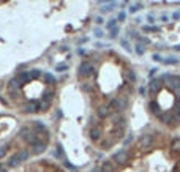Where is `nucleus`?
Masks as SVG:
<instances>
[{
  "mask_svg": "<svg viewBox=\"0 0 180 172\" xmlns=\"http://www.w3.org/2000/svg\"><path fill=\"white\" fill-rule=\"evenodd\" d=\"M127 106H128V101L123 96H117V98L111 100L109 104H108V107L111 109V112H122V111L127 109Z\"/></svg>",
  "mask_w": 180,
  "mask_h": 172,
  "instance_id": "f257e3e1",
  "label": "nucleus"
},
{
  "mask_svg": "<svg viewBox=\"0 0 180 172\" xmlns=\"http://www.w3.org/2000/svg\"><path fill=\"white\" fill-rule=\"evenodd\" d=\"M28 158V152L27 150H19L16 155H13L8 161V168H17L22 161H25Z\"/></svg>",
  "mask_w": 180,
  "mask_h": 172,
  "instance_id": "f03ea898",
  "label": "nucleus"
},
{
  "mask_svg": "<svg viewBox=\"0 0 180 172\" xmlns=\"http://www.w3.org/2000/svg\"><path fill=\"white\" fill-rule=\"evenodd\" d=\"M166 82H168V87L176 93L177 90L180 89V77L179 76H172V74H166L164 77H163Z\"/></svg>",
  "mask_w": 180,
  "mask_h": 172,
  "instance_id": "7ed1b4c3",
  "label": "nucleus"
},
{
  "mask_svg": "<svg viewBox=\"0 0 180 172\" xmlns=\"http://www.w3.org/2000/svg\"><path fill=\"white\" fill-rule=\"evenodd\" d=\"M79 74L84 76V77H90L92 74H95V68H93V65L89 63V62H82L81 66H79Z\"/></svg>",
  "mask_w": 180,
  "mask_h": 172,
  "instance_id": "20e7f679",
  "label": "nucleus"
},
{
  "mask_svg": "<svg viewBox=\"0 0 180 172\" xmlns=\"http://www.w3.org/2000/svg\"><path fill=\"white\" fill-rule=\"evenodd\" d=\"M21 137H22L25 142H28L30 145H33L35 142H38L36 134H35V133H32L28 128H22V130H21Z\"/></svg>",
  "mask_w": 180,
  "mask_h": 172,
  "instance_id": "39448f33",
  "label": "nucleus"
},
{
  "mask_svg": "<svg viewBox=\"0 0 180 172\" xmlns=\"http://www.w3.org/2000/svg\"><path fill=\"white\" fill-rule=\"evenodd\" d=\"M112 160H114L117 164H127L128 160H130V153H128L127 150H119L117 153H114Z\"/></svg>",
  "mask_w": 180,
  "mask_h": 172,
  "instance_id": "423d86ee",
  "label": "nucleus"
},
{
  "mask_svg": "<svg viewBox=\"0 0 180 172\" xmlns=\"http://www.w3.org/2000/svg\"><path fill=\"white\" fill-rule=\"evenodd\" d=\"M139 147L141 149H149L152 144H153V136L152 134H142L141 137H139Z\"/></svg>",
  "mask_w": 180,
  "mask_h": 172,
  "instance_id": "0eeeda50",
  "label": "nucleus"
},
{
  "mask_svg": "<svg viewBox=\"0 0 180 172\" xmlns=\"http://www.w3.org/2000/svg\"><path fill=\"white\" fill-rule=\"evenodd\" d=\"M112 123H114L115 128H120V130H125V126H127V120H125L119 112H115V114L112 115Z\"/></svg>",
  "mask_w": 180,
  "mask_h": 172,
  "instance_id": "6e6552de",
  "label": "nucleus"
},
{
  "mask_svg": "<svg viewBox=\"0 0 180 172\" xmlns=\"http://www.w3.org/2000/svg\"><path fill=\"white\" fill-rule=\"evenodd\" d=\"M21 85H22V82L19 81V77H13V79L9 81V84H8V87H9V92H11L13 95H17V92H19Z\"/></svg>",
  "mask_w": 180,
  "mask_h": 172,
  "instance_id": "1a4fd4ad",
  "label": "nucleus"
},
{
  "mask_svg": "<svg viewBox=\"0 0 180 172\" xmlns=\"http://www.w3.org/2000/svg\"><path fill=\"white\" fill-rule=\"evenodd\" d=\"M32 147H33V153H35V155H40V153H43V152L46 150V142H44V141H38V142H35Z\"/></svg>",
  "mask_w": 180,
  "mask_h": 172,
  "instance_id": "9d476101",
  "label": "nucleus"
},
{
  "mask_svg": "<svg viewBox=\"0 0 180 172\" xmlns=\"http://www.w3.org/2000/svg\"><path fill=\"white\" fill-rule=\"evenodd\" d=\"M96 114H98L100 119H106V117L111 115V109H109L108 106H100V107L96 109Z\"/></svg>",
  "mask_w": 180,
  "mask_h": 172,
  "instance_id": "9b49d317",
  "label": "nucleus"
},
{
  "mask_svg": "<svg viewBox=\"0 0 180 172\" xmlns=\"http://www.w3.org/2000/svg\"><path fill=\"white\" fill-rule=\"evenodd\" d=\"M24 111H25V112H28V114L36 112V111H38V103H36V101H28V103L25 104Z\"/></svg>",
  "mask_w": 180,
  "mask_h": 172,
  "instance_id": "f8f14e48",
  "label": "nucleus"
},
{
  "mask_svg": "<svg viewBox=\"0 0 180 172\" xmlns=\"http://www.w3.org/2000/svg\"><path fill=\"white\" fill-rule=\"evenodd\" d=\"M101 172H115V164L112 161H104L101 164Z\"/></svg>",
  "mask_w": 180,
  "mask_h": 172,
  "instance_id": "ddd939ff",
  "label": "nucleus"
},
{
  "mask_svg": "<svg viewBox=\"0 0 180 172\" xmlns=\"http://www.w3.org/2000/svg\"><path fill=\"white\" fill-rule=\"evenodd\" d=\"M149 107H150V111H152V114H155V115H161L163 112H161V109H160V104L157 103V101H150V104H149Z\"/></svg>",
  "mask_w": 180,
  "mask_h": 172,
  "instance_id": "4468645a",
  "label": "nucleus"
},
{
  "mask_svg": "<svg viewBox=\"0 0 180 172\" xmlns=\"http://www.w3.org/2000/svg\"><path fill=\"white\" fill-rule=\"evenodd\" d=\"M100 137H101V128L93 126V128L90 130V139H92V141H98Z\"/></svg>",
  "mask_w": 180,
  "mask_h": 172,
  "instance_id": "2eb2a0df",
  "label": "nucleus"
},
{
  "mask_svg": "<svg viewBox=\"0 0 180 172\" xmlns=\"http://www.w3.org/2000/svg\"><path fill=\"white\" fill-rule=\"evenodd\" d=\"M19 81L22 82V84H27V82H30L32 81V76H30V71H24V73H21L19 76Z\"/></svg>",
  "mask_w": 180,
  "mask_h": 172,
  "instance_id": "dca6fc26",
  "label": "nucleus"
},
{
  "mask_svg": "<svg viewBox=\"0 0 180 172\" xmlns=\"http://www.w3.org/2000/svg\"><path fill=\"white\" fill-rule=\"evenodd\" d=\"M158 119H160L161 123H171V122H172V115H171L169 112H163Z\"/></svg>",
  "mask_w": 180,
  "mask_h": 172,
  "instance_id": "f3484780",
  "label": "nucleus"
},
{
  "mask_svg": "<svg viewBox=\"0 0 180 172\" xmlns=\"http://www.w3.org/2000/svg\"><path fill=\"white\" fill-rule=\"evenodd\" d=\"M160 85H161V79H153L152 82H150V92H157L158 89H160Z\"/></svg>",
  "mask_w": 180,
  "mask_h": 172,
  "instance_id": "a211bd4d",
  "label": "nucleus"
},
{
  "mask_svg": "<svg viewBox=\"0 0 180 172\" xmlns=\"http://www.w3.org/2000/svg\"><path fill=\"white\" fill-rule=\"evenodd\" d=\"M127 79H128V82L134 84V82H136V79H138V77H136V73H134L133 70H128V71H127Z\"/></svg>",
  "mask_w": 180,
  "mask_h": 172,
  "instance_id": "6ab92c4d",
  "label": "nucleus"
},
{
  "mask_svg": "<svg viewBox=\"0 0 180 172\" xmlns=\"http://www.w3.org/2000/svg\"><path fill=\"white\" fill-rule=\"evenodd\" d=\"M49 104H51V103H47V101H44V100H41V101L38 103V111H41V112H44V111H47V109H49Z\"/></svg>",
  "mask_w": 180,
  "mask_h": 172,
  "instance_id": "aec40b11",
  "label": "nucleus"
},
{
  "mask_svg": "<svg viewBox=\"0 0 180 172\" xmlns=\"http://www.w3.org/2000/svg\"><path fill=\"white\" fill-rule=\"evenodd\" d=\"M171 150L172 152H180V139H174L172 141V144H171Z\"/></svg>",
  "mask_w": 180,
  "mask_h": 172,
  "instance_id": "412c9836",
  "label": "nucleus"
},
{
  "mask_svg": "<svg viewBox=\"0 0 180 172\" xmlns=\"http://www.w3.org/2000/svg\"><path fill=\"white\" fill-rule=\"evenodd\" d=\"M142 8V3H133L131 6H130V13H136V11H139Z\"/></svg>",
  "mask_w": 180,
  "mask_h": 172,
  "instance_id": "4be33fe9",
  "label": "nucleus"
},
{
  "mask_svg": "<svg viewBox=\"0 0 180 172\" xmlns=\"http://www.w3.org/2000/svg\"><path fill=\"white\" fill-rule=\"evenodd\" d=\"M166 65H177L179 63V60L177 58H174V57H169V58H166V60H163Z\"/></svg>",
  "mask_w": 180,
  "mask_h": 172,
  "instance_id": "5701e85b",
  "label": "nucleus"
},
{
  "mask_svg": "<svg viewBox=\"0 0 180 172\" xmlns=\"http://www.w3.org/2000/svg\"><path fill=\"white\" fill-rule=\"evenodd\" d=\"M30 76H32V79H36L41 76V71L40 70H30Z\"/></svg>",
  "mask_w": 180,
  "mask_h": 172,
  "instance_id": "b1692460",
  "label": "nucleus"
},
{
  "mask_svg": "<svg viewBox=\"0 0 180 172\" xmlns=\"http://www.w3.org/2000/svg\"><path fill=\"white\" fill-rule=\"evenodd\" d=\"M138 41H139V44H150V40L145 36H138Z\"/></svg>",
  "mask_w": 180,
  "mask_h": 172,
  "instance_id": "393cba45",
  "label": "nucleus"
},
{
  "mask_svg": "<svg viewBox=\"0 0 180 172\" xmlns=\"http://www.w3.org/2000/svg\"><path fill=\"white\" fill-rule=\"evenodd\" d=\"M123 131H125V130H120V128H115V130H114V134H115V137H119V139H122V137H123Z\"/></svg>",
  "mask_w": 180,
  "mask_h": 172,
  "instance_id": "a878e982",
  "label": "nucleus"
},
{
  "mask_svg": "<svg viewBox=\"0 0 180 172\" xmlns=\"http://www.w3.org/2000/svg\"><path fill=\"white\" fill-rule=\"evenodd\" d=\"M115 24H117V19H111V21H109V22H108V24H106V27H108V28H111V30H112V28H114V27H117V25H115Z\"/></svg>",
  "mask_w": 180,
  "mask_h": 172,
  "instance_id": "bb28decb",
  "label": "nucleus"
},
{
  "mask_svg": "<svg viewBox=\"0 0 180 172\" xmlns=\"http://www.w3.org/2000/svg\"><path fill=\"white\" fill-rule=\"evenodd\" d=\"M136 52H138L139 55H144V52H145L144 46H142V44H136Z\"/></svg>",
  "mask_w": 180,
  "mask_h": 172,
  "instance_id": "cd10ccee",
  "label": "nucleus"
},
{
  "mask_svg": "<svg viewBox=\"0 0 180 172\" xmlns=\"http://www.w3.org/2000/svg\"><path fill=\"white\" fill-rule=\"evenodd\" d=\"M43 100H44V101H47V103H51V101H52V92H46Z\"/></svg>",
  "mask_w": 180,
  "mask_h": 172,
  "instance_id": "c85d7f7f",
  "label": "nucleus"
},
{
  "mask_svg": "<svg viewBox=\"0 0 180 172\" xmlns=\"http://www.w3.org/2000/svg\"><path fill=\"white\" fill-rule=\"evenodd\" d=\"M111 144H112V141L106 139V141H103V142H101V147H103V149H109V147H111Z\"/></svg>",
  "mask_w": 180,
  "mask_h": 172,
  "instance_id": "c756f323",
  "label": "nucleus"
},
{
  "mask_svg": "<svg viewBox=\"0 0 180 172\" xmlns=\"http://www.w3.org/2000/svg\"><path fill=\"white\" fill-rule=\"evenodd\" d=\"M6 152H8V147H6V145H2V147H0V158H3V156L6 155Z\"/></svg>",
  "mask_w": 180,
  "mask_h": 172,
  "instance_id": "7c9ffc66",
  "label": "nucleus"
},
{
  "mask_svg": "<svg viewBox=\"0 0 180 172\" xmlns=\"http://www.w3.org/2000/svg\"><path fill=\"white\" fill-rule=\"evenodd\" d=\"M44 77H46V81H47V82H51V84H54V82H55V79H54V76H52V74H49V73H47V74H46Z\"/></svg>",
  "mask_w": 180,
  "mask_h": 172,
  "instance_id": "2f4dec72",
  "label": "nucleus"
},
{
  "mask_svg": "<svg viewBox=\"0 0 180 172\" xmlns=\"http://www.w3.org/2000/svg\"><path fill=\"white\" fill-rule=\"evenodd\" d=\"M158 27H144V32H158Z\"/></svg>",
  "mask_w": 180,
  "mask_h": 172,
  "instance_id": "473e14b6",
  "label": "nucleus"
},
{
  "mask_svg": "<svg viewBox=\"0 0 180 172\" xmlns=\"http://www.w3.org/2000/svg\"><path fill=\"white\" fill-rule=\"evenodd\" d=\"M117 33H119V27H114V28L111 30V38H115Z\"/></svg>",
  "mask_w": 180,
  "mask_h": 172,
  "instance_id": "72a5a7b5",
  "label": "nucleus"
},
{
  "mask_svg": "<svg viewBox=\"0 0 180 172\" xmlns=\"http://www.w3.org/2000/svg\"><path fill=\"white\" fill-rule=\"evenodd\" d=\"M122 46H123V47H125V49H127L128 52L131 51V47H130V44H128V41H125V40H122Z\"/></svg>",
  "mask_w": 180,
  "mask_h": 172,
  "instance_id": "f704fd0d",
  "label": "nucleus"
},
{
  "mask_svg": "<svg viewBox=\"0 0 180 172\" xmlns=\"http://www.w3.org/2000/svg\"><path fill=\"white\" fill-rule=\"evenodd\" d=\"M66 68H68V66H66L65 63H63V65H57V66H55V70H57V71H65Z\"/></svg>",
  "mask_w": 180,
  "mask_h": 172,
  "instance_id": "c9c22d12",
  "label": "nucleus"
},
{
  "mask_svg": "<svg viewBox=\"0 0 180 172\" xmlns=\"http://www.w3.org/2000/svg\"><path fill=\"white\" fill-rule=\"evenodd\" d=\"M82 90H84V92H92V85H90V84H84V85H82Z\"/></svg>",
  "mask_w": 180,
  "mask_h": 172,
  "instance_id": "e433bc0d",
  "label": "nucleus"
},
{
  "mask_svg": "<svg viewBox=\"0 0 180 172\" xmlns=\"http://www.w3.org/2000/svg\"><path fill=\"white\" fill-rule=\"evenodd\" d=\"M95 36H96V38H101V36H103V32L98 30V28H95Z\"/></svg>",
  "mask_w": 180,
  "mask_h": 172,
  "instance_id": "4c0bfd02",
  "label": "nucleus"
},
{
  "mask_svg": "<svg viewBox=\"0 0 180 172\" xmlns=\"http://www.w3.org/2000/svg\"><path fill=\"white\" fill-rule=\"evenodd\" d=\"M152 58H153L155 62H161V60H163V58H161V57H160L158 54H153V55H152Z\"/></svg>",
  "mask_w": 180,
  "mask_h": 172,
  "instance_id": "58836bf2",
  "label": "nucleus"
},
{
  "mask_svg": "<svg viewBox=\"0 0 180 172\" xmlns=\"http://www.w3.org/2000/svg\"><path fill=\"white\" fill-rule=\"evenodd\" d=\"M117 21H125V13L122 11V13H119V17H117Z\"/></svg>",
  "mask_w": 180,
  "mask_h": 172,
  "instance_id": "ea45409f",
  "label": "nucleus"
},
{
  "mask_svg": "<svg viewBox=\"0 0 180 172\" xmlns=\"http://www.w3.org/2000/svg\"><path fill=\"white\" fill-rule=\"evenodd\" d=\"M139 93H141V95L144 96V95L147 93V89H145V87H141V89H139Z\"/></svg>",
  "mask_w": 180,
  "mask_h": 172,
  "instance_id": "a19ab883",
  "label": "nucleus"
},
{
  "mask_svg": "<svg viewBox=\"0 0 180 172\" xmlns=\"http://www.w3.org/2000/svg\"><path fill=\"white\" fill-rule=\"evenodd\" d=\"M131 141H133V136H128V137L125 139V145H128V144H130Z\"/></svg>",
  "mask_w": 180,
  "mask_h": 172,
  "instance_id": "79ce46f5",
  "label": "nucleus"
},
{
  "mask_svg": "<svg viewBox=\"0 0 180 172\" xmlns=\"http://www.w3.org/2000/svg\"><path fill=\"white\" fill-rule=\"evenodd\" d=\"M95 22H96V24H103V17H96Z\"/></svg>",
  "mask_w": 180,
  "mask_h": 172,
  "instance_id": "37998d69",
  "label": "nucleus"
},
{
  "mask_svg": "<svg viewBox=\"0 0 180 172\" xmlns=\"http://www.w3.org/2000/svg\"><path fill=\"white\" fill-rule=\"evenodd\" d=\"M172 17H174V19H180V13H174Z\"/></svg>",
  "mask_w": 180,
  "mask_h": 172,
  "instance_id": "c03bdc74",
  "label": "nucleus"
},
{
  "mask_svg": "<svg viewBox=\"0 0 180 172\" xmlns=\"http://www.w3.org/2000/svg\"><path fill=\"white\" fill-rule=\"evenodd\" d=\"M157 71H158V70H157V68H153V70H150V76H153V74H155V73H157Z\"/></svg>",
  "mask_w": 180,
  "mask_h": 172,
  "instance_id": "a18cd8bd",
  "label": "nucleus"
},
{
  "mask_svg": "<svg viewBox=\"0 0 180 172\" xmlns=\"http://www.w3.org/2000/svg\"><path fill=\"white\" fill-rule=\"evenodd\" d=\"M174 49H176V51H180V44H177V46H174Z\"/></svg>",
  "mask_w": 180,
  "mask_h": 172,
  "instance_id": "49530a36",
  "label": "nucleus"
},
{
  "mask_svg": "<svg viewBox=\"0 0 180 172\" xmlns=\"http://www.w3.org/2000/svg\"><path fill=\"white\" fill-rule=\"evenodd\" d=\"M176 95H177V98H180V89L177 90V92H176Z\"/></svg>",
  "mask_w": 180,
  "mask_h": 172,
  "instance_id": "de8ad7c7",
  "label": "nucleus"
},
{
  "mask_svg": "<svg viewBox=\"0 0 180 172\" xmlns=\"http://www.w3.org/2000/svg\"><path fill=\"white\" fill-rule=\"evenodd\" d=\"M90 172H101V169H92Z\"/></svg>",
  "mask_w": 180,
  "mask_h": 172,
  "instance_id": "09e8293b",
  "label": "nucleus"
},
{
  "mask_svg": "<svg viewBox=\"0 0 180 172\" xmlns=\"http://www.w3.org/2000/svg\"><path fill=\"white\" fill-rule=\"evenodd\" d=\"M0 172H5V168H3V166H0Z\"/></svg>",
  "mask_w": 180,
  "mask_h": 172,
  "instance_id": "8fccbe9b",
  "label": "nucleus"
}]
</instances>
